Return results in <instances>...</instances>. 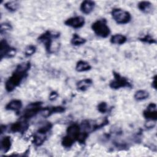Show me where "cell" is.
Listing matches in <instances>:
<instances>
[{"mask_svg": "<svg viewBox=\"0 0 157 157\" xmlns=\"http://www.w3.org/2000/svg\"><path fill=\"white\" fill-rule=\"evenodd\" d=\"M31 64L29 62H23L19 64L12 75L6 82L5 88L6 91L11 92L19 86L21 81L27 76Z\"/></svg>", "mask_w": 157, "mask_h": 157, "instance_id": "obj_1", "label": "cell"}, {"mask_svg": "<svg viewBox=\"0 0 157 157\" xmlns=\"http://www.w3.org/2000/svg\"><path fill=\"white\" fill-rule=\"evenodd\" d=\"M91 28L98 36L102 38L108 37L110 33V28L107 25V20L105 19L96 20L92 24Z\"/></svg>", "mask_w": 157, "mask_h": 157, "instance_id": "obj_2", "label": "cell"}, {"mask_svg": "<svg viewBox=\"0 0 157 157\" xmlns=\"http://www.w3.org/2000/svg\"><path fill=\"white\" fill-rule=\"evenodd\" d=\"M111 15L115 22L120 25L126 24L131 20L130 13L120 8H115L112 9Z\"/></svg>", "mask_w": 157, "mask_h": 157, "instance_id": "obj_3", "label": "cell"}, {"mask_svg": "<svg viewBox=\"0 0 157 157\" xmlns=\"http://www.w3.org/2000/svg\"><path fill=\"white\" fill-rule=\"evenodd\" d=\"M59 37L58 33H54L50 31H47L38 37V40L42 43L46 50L48 53H52V45L53 39H57Z\"/></svg>", "mask_w": 157, "mask_h": 157, "instance_id": "obj_4", "label": "cell"}, {"mask_svg": "<svg viewBox=\"0 0 157 157\" xmlns=\"http://www.w3.org/2000/svg\"><path fill=\"white\" fill-rule=\"evenodd\" d=\"M41 102H36L29 104L25 109L23 113V120H28L40 112L44 107Z\"/></svg>", "mask_w": 157, "mask_h": 157, "instance_id": "obj_5", "label": "cell"}, {"mask_svg": "<svg viewBox=\"0 0 157 157\" xmlns=\"http://www.w3.org/2000/svg\"><path fill=\"white\" fill-rule=\"evenodd\" d=\"M114 78L110 82L109 86L112 89H119L120 88L124 87H131V84L128 81V80L121 76L118 73L113 72Z\"/></svg>", "mask_w": 157, "mask_h": 157, "instance_id": "obj_6", "label": "cell"}, {"mask_svg": "<svg viewBox=\"0 0 157 157\" xmlns=\"http://www.w3.org/2000/svg\"><path fill=\"white\" fill-rule=\"evenodd\" d=\"M0 55H1V59L3 58H12L15 55L16 50L13 47H12L9 45L7 42L2 39L1 40L0 42Z\"/></svg>", "mask_w": 157, "mask_h": 157, "instance_id": "obj_7", "label": "cell"}, {"mask_svg": "<svg viewBox=\"0 0 157 157\" xmlns=\"http://www.w3.org/2000/svg\"><path fill=\"white\" fill-rule=\"evenodd\" d=\"M85 23V18L82 16H76L71 17L67 19L64 21L65 25L75 28L78 29L82 28Z\"/></svg>", "mask_w": 157, "mask_h": 157, "instance_id": "obj_8", "label": "cell"}, {"mask_svg": "<svg viewBox=\"0 0 157 157\" xmlns=\"http://www.w3.org/2000/svg\"><path fill=\"white\" fill-rule=\"evenodd\" d=\"M143 116L147 120L156 121L157 120L156 105L155 103L151 102L143 112Z\"/></svg>", "mask_w": 157, "mask_h": 157, "instance_id": "obj_9", "label": "cell"}, {"mask_svg": "<svg viewBox=\"0 0 157 157\" xmlns=\"http://www.w3.org/2000/svg\"><path fill=\"white\" fill-rule=\"evenodd\" d=\"M28 128V124L26 120H23V121H20L12 123L9 128V130L12 132H25Z\"/></svg>", "mask_w": 157, "mask_h": 157, "instance_id": "obj_10", "label": "cell"}, {"mask_svg": "<svg viewBox=\"0 0 157 157\" xmlns=\"http://www.w3.org/2000/svg\"><path fill=\"white\" fill-rule=\"evenodd\" d=\"M81 131V127L77 123H74L69 126L67 128L66 132L67 136L72 137L75 141H77L78 137Z\"/></svg>", "mask_w": 157, "mask_h": 157, "instance_id": "obj_11", "label": "cell"}, {"mask_svg": "<svg viewBox=\"0 0 157 157\" xmlns=\"http://www.w3.org/2000/svg\"><path fill=\"white\" fill-rule=\"evenodd\" d=\"M65 110L64 107L62 106H55L50 107H44L40 113L44 117H47L50 116L53 113H62Z\"/></svg>", "mask_w": 157, "mask_h": 157, "instance_id": "obj_12", "label": "cell"}, {"mask_svg": "<svg viewBox=\"0 0 157 157\" xmlns=\"http://www.w3.org/2000/svg\"><path fill=\"white\" fill-rule=\"evenodd\" d=\"M95 7V2L93 1H83L80 4V10L84 14H90L93 12Z\"/></svg>", "mask_w": 157, "mask_h": 157, "instance_id": "obj_13", "label": "cell"}, {"mask_svg": "<svg viewBox=\"0 0 157 157\" xmlns=\"http://www.w3.org/2000/svg\"><path fill=\"white\" fill-rule=\"evenodd\" d=\"M22 106H23V104L21 100L12 99L6 104L5 109L7 110H12V111L18 112V111H20Z\"/></svg>", "mask_w": 157, "mask_h": 157, "instance_id": "obj_14", "label": "cell"}, {"mask_svg": "<svg viewBox=\"0 0 157 157\" xmlns=\"http://www.w3.org/2000/svg\"><path fill=\"white\" fill-rule=\"evenodd\" d=\"M93 84V80L91 78H85L78 81L77 84V88L81 91L87 90Z\"/></svg>", "mask_w": 157, "mask_h": 157, "instance_id": "obj_15", "label": "cell"}, {"mask_svg": "<svg viewBox=\"0 0 157 157\" xmlns=\"http://www.w3.org/2000/svg\"><path fill=\"white\" fill-rule=\"evenodd\" d=\"M12 145V141L10 137L4 136L1 140V151L2 153H7L10 149Z\"/></svg>", "mask_w": 157, "mask_h": 157, "instance_id": "obj_16", "label": "cell"}, {"mask_svg": "<svg viewBox=\"0 0 157 157\" xmlns=\"http://www.w3.org/2000/svg\"><path fill=\"white\" fill-rule=\"evenodd\" d=\"M46 138H47L46 134L41 133L37 131L33 137V142L36 146H40L45 141Z\"/></svg>", "mask_w": 157, "mask_h": 157, "instance_id": "obj_17", "label": "cell"}, {"mask_svg": "<svg viewBox=\"0 0 157 157\" xmlns=\"http://www.w3.org/2000/svg\"><path fill=\"white\" fill-rule=\"evenodd\" d=\"M127 40V38L125 36L120 34H116L113 35L110 39V41L113 44L122 45L124 44Z\"/></svg>", "mask_w": 157, "mask_h": 157, "instance_id": "obj_18", "label": "cell"}, {"mask_svg": "<svg viewBox=\"0 0 157 157\" xmlns=\"http://www.w3.org/2000/svg\"><path fill=\"white\" fill-rule=\"evenodd\" d=\"M91 69V66H90V64L88 62L83 60L78 61L77 63L76 66H75L76 71L79 72L88 71H90Z\"/></svg>", "mask_w": 157, "mask_h": 157, "instance_id": "obj_19", "label": "cell"}, {"mask_svg": "<svg viewBox=\"0 0 157 157\" xmlns=\"http://www.w3.org/2000/svg\"><path fill=\"white\" fill-rule=\"evenodd\" d=\"M152 5L149 1H140L139 2L137 7L140 11L144 13H149L152 10Z\"/></svg>", "mask_w": 157, "mask_h": 157, "instance_id": "obj_20", "label": "cell"}, {"mask_svg": "<svg viewBox=\"0 0 157 157\" xmlns=\"http://www.w3.org/2000/svg\"><path fill=\"white\" fill-rule=\"evenodd\" d=\"M149 97V93L144 90H139L137 91L134 96L136 101H143L147 99Z\"/></svg>", "mask_w": 157, "mask_h": 157, "instance_id": "obj_21", "label": "cell"}, {"mask_svg": "<svg viewBox=\"0 0 157 157\" xmlns=\"http://www.w3.org/2000/svg\"><path fill=\"white\" fill-rule=\"evenodd\" d=\"M86 42V40L85 39L80 37L77 34H74L72 35V37L71 40V44L75 46H79V45H83L85 44Z\"/></svg>", "mask_w": 157, "mask_h": 157, "instance_id": "obj_22", "label": "cell"}, {"mask_svg": "<svg viewBox=\"0 0 157 157\" xmlns=\"http://www.w3.org/2000/svg\"><path fill=\"white\" fill-rule=\"evenodd\" d=\"M74 142H75V140L72 137L66 135V136H64L63 137L62 142H61V144L65 148H70L72 146Z\"/></svg>", "mask_w": 157, "mask_h": 157, "instance_id": "obj_23", "label": "cell"}, {"mask_svg": "<svg viewBox=\"0 0 157 157\" xmlns=\"http://www.w3.org/2000/svg\"><path fill=\"white\" fill-rule=\"evenodd\" d=\"M4 7L10 12L16 11L19 7V4L17 1H10L4 4Z\"/></svg>", "mask_w": 157, "mask_h": 157, "instance_id": "obj_24", "label": "cell"}, {"mask_svg": "<svg viewBox=\"0 0 157 157\" xmlns=\"http://www.w3.org/2000/svg\"><path fill=\"white\" fill-rule=\"evenodd\" d=\"M36 51V46L33 45H29L25 48V55L26 56H30L33 54H34Z\"/></svg>", "mask_w": 157, "mask_h": 157, "instance_id": "obj_25", "label": "cell"}, {"mask_svg": "<svg viewBox=\"0 0 157 157\" xmlns=\"http://www.w3.org/2000/svg\"><path fill=\"white\" fill-rule=\"evenodd\" d=\"M139 40L143 42L148 43V44H156V40L150 35H146L141 38H139Z\"/></svg>", "mask_w": 157, "mask_h": 157, "instance_id": "obj_26", "label": "cell"}, {"mask_svg": "<svg viewBox=\"0 0 157 157\" xmlns=\"http://www.w3.org/2000/svg\"><path fill=\"white\" fill-rule=\"evenodd\" d=\"M107 104L105 102H101L98 105V110L102 113H105L108 110Z\"/></svg>", "mask_w": 157, "mask_h": 157, "instance_id": "obj_27", "label": "cell"}, {"mask_svg": "<svg viewBox=\"0 0 157 157\" xmlns=\"http://www.w3.org/2000/svg\"><path fill=\"white\" fill-rule=\"evenodd\" d=\"M12 26L10 24L8 23H2L1 25V33L2 34L3 32H6L7 31H10L12 29Z\"/></svg>", "mask_w": 157, "mask_h": 157, "instance_id": "obj_28", "label": "cell"}, {"mask_svg": "<svg viewBox=\"0 0 157 157\" xmlns=\"http://www.w3.org/2000/svg\"><path fill=\"white\" fill-rule=\"evenodd\" d=\"M58 96V94L56 91H52L49 95V99L50 101L55 100Z\"/></svg>", "mask_w": 157, "mask_h": 157, "instance_id": "obj_29", "label": "cell"}, {"mask_svg": "<svg viewBox=\"0 0 157 157\" xmlns=\"http://www.w3.org/2000/svg\"><path fill=\"white\" fill-rule=\"evenodd\" d=\"M156 75L154 77V78H153V82H152V83H151V86H152V87H153L155 89H156Z\"/></svg>", "mask_w": 157, "mask_h": 157, "instance_id": "obj_30", "label": "cell"}]
</instances>
